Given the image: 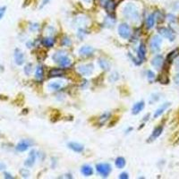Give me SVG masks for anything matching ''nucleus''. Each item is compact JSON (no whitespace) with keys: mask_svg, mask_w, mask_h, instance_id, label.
<instances>
[{"mask_svg":"<svg viewBox=\"0 0 179 179\" xmlns=\"http://www.w3.org/2000/svg\"><path fill=\"white\" fill-rule=\"evenodd\" d=\"M137 54H138V59H139L140 63H142L145 59V57H146V47L143 43H142L139 46Z\"/></svg>","mask_w":179,"mask_h":179,"instance_id":"nucleus-16","label":"nucleus"},{"mask_svg":"<svg viewBox=\"0 0 179 179\" xmlns=\"http://www.w3.org/2000/svg\"><path fill=\"white\" fill-rule=\"evenodd\" d=\"M176 68H177L178 70H179V59L176 62Z\"/></svg>","mask_w":179,"mask_h":179,"instance_id":"nucleus-43","label":"nucleus"},{"mask_svg":"<svg viewBox=\"0 0 179 179\" xmlns=\"http://www.w3.org/2000/svg\"><path fill=\"white\" fill-rule=\"evenodd\" d=\"M4 178H10V179L13 178V177H12V176L9 174V173H4Z\"/></svg>","mask_w":179,"mask_h":179,"instance_id":"nucleus-41","label":"nucleus"},{"mask_svg":"<svg viewBox=\"0 0 179 179\" xmlns=\"http://www.w3.org/2000/svg\"><path fill=\"white\" fill-rule=\"evenodd\" d=\"M118 33H119V35H120L123 39L127 40V39L130 38V36H131V34H132V32H131V28L129 27L128 24H126V23H122V24H120L119 27H118Z\"/></svg>","mask_w":179,"mask_h":179,"instance_id":"nucleus-6","label":"nucleus"},{"mask_svg":"<svg viewBox=\"0 0 179 179\" xmlns=\"http://www.w3.org/2000/svg\"><path fill=\"white\" fill-rule=\"evenodd\" d=\"M169 106H170V103H169V102H166V103L162 104V106H160V107L155 111V113H154V115H153V117H154V118H157V117L160 116L169 107Z\"/></svg>","mask_w":179,"mask_h":179,"instance_id":"nucleus-15","label":"nucleus"},{"mask_svg":"<svg viewBox=\"0 0 179 179\" xmlns=\"http://www.w3.org/2000/svg\"><path fill=\"white\" fill-rule=\"evenodd\" d=\"M62 87V84L60 82H52L48 84V88L53 90H58L59 89H61Z\"/></svg>","mask_w":179,"mask_h":179,"instance_id":"nucleus-27","label":"nucleus"},{"mask_svg":"<svg viewBox=\"0 0 179 179\" xmlns=\"http://www.w3.org/2000/svg\"><path fill=\"white\" fill-rule=\"evenodd\" d=\"M94 70V66L92 64H84V65H80L77 67V71L80 75H84V76H89L92 74Z\"/></svg>","mask_w":179,"mask_h":179,"instance_id":"nucleus-5","label":"nucleus"},{"mask_svg":"<svg viewBox=\"0 0 179 179\" xmlns=\"http://www.w3.org/2000/svg\"><path fill=\"white\" fill-rule=\"evenodd\" d=\"M159 32H160V34L162 37L168 39V40H170V41H174L175 39H176V34H175V32H174L171 29H169V28H165V27L160 28V29H159Z\"/></svg>","mask_w":179,"mask_h":179,"instance_id":"nucleus-7","label":"nucleus"},{"mask_svg":"<svg viewBox=\"0 0 179 179\" xmlns=\"http://www.w3.org/2000/svg\"><path fill=\"white\" fill-rule=\"evenodd\" d=\"M179 56V49H174L173 51H171L169 55H168V57H167V61L168 62H172L174 59H176Z\"/></svg>","mask_w":179,"mask_h":179,"instance_id":"nucleus-23","label":"nucleus"},{"mask_svg":"<svg viewBox=\"0 0 179 179\" xmlns=\"http://www.w3.org/2000/svg\"><path fill=\"white\" fill-rule=\"evenodd\" d=\"M168 20H169V22H174L176 21V17L173 14H169L168 15Z\"/></svg>","mask_w":179,"mask_h":179,"instance_id":"nucleus-36","label":"nucleus"},{"mask_svg":"<svg viewBox=\"0 0 179 179\" xmlns=\"http://www.w3.org/2000/svg\"><path fill=\"white\" fill-rule=\"evenodd\" d=\"M174 82H175V84H176L177 85H179V74L176 75V76H175V78H174Z\"/></svg>","mask_w":179,"mask_h":179,"instance_id":"nucleus-39","label":"nucleus"},{"mask_svg":"<svg viewBox=\"0 0 179 179\" xmlns=\"http://www.w3.org/2000/svg\"><path fill=\"white\" fill-rule=\"evenodd\" d=\"M94 52V48L90 46H84L79 49V55L82 57H89Z\"/></svg>","mask_w":179,"mask_h":179,"instance_id":"nucleus-11","label":"nucleus"},{"mask_svg":"<svg viewBox=\"0 0 179 179\" xmlns=\"http://www.w3.org/2000/svg\"><path fill=\"white\" fill-rule=\"evenodd\" d=\"M31 142L28 141V140H23V141H21L17 145H16V151H19V152H23L25 151H27L31 145Z\"/></svg>","mask_w":179,"mask_h":179,"instance_id":"nucleus-10","label":"nucleus"},{"mask_svg":"<svg viewBox=\"0 0 179 179\" xmlns=\"http://www.w3.org/2000/svg\"><path fill=\"white\" fill-rule=\"evenodd\" d=\"M115 22H116L115 19L112 18V17H110V16L105 18V25L107 26V27H112L115 24Z\"/></svg>","mask_w":179,"mask_h":179,"instance_id":"nucleus-29","label":"nucleus"},{"mask_svg":"<svg viewBox=\"0 0 179 179\" xmlns=\"http://www.w3.org/2000/svg\"><path fill=\"white\" fill-rule=\"evenodd\" d=\"M98 65H99L100 68L102 70L106 71V72L110 70V63L107 60L104 59V58H99L98 59Z\"/></svg>","mask_w":179,"mask_h":179,"instance_id":"nucleus-19","label":"nucleus"},{"mask_svg":"<svg viewBox=\"0 0 179 179\" xmlns=\"http://www.w3.org/2000/svg\"><path fill=\"white\" fill-rule=\"evenodd\" d=\"M96 169H97V172L103 178H107L108 177V175L110 174L112 169H111V166L107 163H99V164H97L96 166Z\"/></svg>","mask_w":179,"mask_h":179,"instance_id":"nucleus-4","label":"nucleus"},{"mask_svg":"<svg viewBox=\"0 0 179 179\" xmlns=\"http://www.w3.org/2000/svg\"><path fill=\"white\" fill-rule=\"evenodd\" d=\"M84 2H85V3H87V4H89V3H90L91 2V0H83Z\"/></svg>","mask_w":179,"mask_h":179,"instance_id":"nucleus-44","label":"nucleus"},{"mask_svg":"<svg viewBox=\"0 0 179 179\" xmlns=\"http://www.w3.org/2000/svg\"><path fill=\"white\" fill-rule=\"evenodd\" d=\"M5 168H6V166H5V165H4V163L0 162V171H2V170L5 169Z\"/></svg>","mask_w":179,"mask_h":179,"instance_id":"nucleus-40","label":"nucleus"},{"mask_svg":"<svg viewBox=\"0 0 179 179\" xmlns=\"http://www.w3.org/2000/svg\"><path fill=\"white\" fill-rule=\"evenodd\" d=\"M43 75H44V70L42 66H39L36 69V73H35V77L37 80L40 81L43 79Z\"/></svg>","mask_w":179,"mask_h":179,"instance_id":"nucleus-25","label":"nucleus"},{"mask_svg":"<svg viewBox=\"0 0 179 179\" xmlns=\"http://www.w3.org/2000/svg\"><path fill=\"white\" fill-rule=\"evenodd\" d=\"M24 55L23 53L19 49V48H16L14 50V61L16 63V65L18 66H22L23 63H24Z\"/></svg>","mask_w":179,"mask_h":179,"instance_id":"nucleus-9","label":"nucleus"},{"mask_svg":"<svg viewBox=\"0 0 179 179\" xmlns=\"http://www.w3.org/2000/svg\"><path fill=\"white\" fill-rule=\"evenodd\" d=\"M123 14L126 19H128L132 22H138L139 18H140L139 10H138L137 6L132 3H128L124 6Z\"/></svg>","mask_w":179,"mask_h":179,"instance_id":"nucleus-1","label":"nucleus"},{"mask_svg":"<svg viewBox=\"0 0 179 179\" xmlns=\"http://www.w3.org/2000/svg\"><path fill=\"white\" fill-rule=\"evenodd\" d=\"M163 63H164V58H163V57L161 55L155 56L152 58V60H151V65L156 69H160L161 66H163Z\"/></svg>","mask_w":179,"mask_h":179,"instance_id":"nucleus-8","label":"nucleus"},{"mask_svg":"<svg viewBox=\"0 0 179 179\" xmlns=\"http://www.w3.org/2000/svg\"><path fill=\"white\" fill-rule=\"evenodd\" d=\"M109 0H99V4H100V5L101 6H103V7H105V5L107 4V2H108Z\"/></svg>","mask_w":179,"mask_h":179,"instance_id":"nucleus-38","label":"nucleus"},{"mask_svg":"<svg viewBox=\"0 0 179 179\" xmlns=\"http://www.w3.org/2000/svg\"><path fill=\"white\" fill-rule=\"evenodd\" d=\"M147 75H148V79L149 80H153L154 78H155V74L152 72V71H148V73H147Z\"/></svg>","mask_w":179,"mask_h":179,"instance_id":"nucleus-34","label":"nucleus"},{"mask_svg":"<svg viewBox=\"0 0 179 179\" xmlns=\"http://www.w3.org/2000/svg\"><path fill=\"white\" fill-rule=\"evenodd\" d=\"M178 142H179V139H178Z\"/></svg>","mask_w":179,"mask_h":179,"instance_id":"nucleus-46","label":"nucleus"},{"mask_svg":"<svg viewBox=\"0 0 179 179\" xmlns=\"http://www.w3.org/2000/svg\"><path fill=\"white\" fill-rule=\"evenodd\" d=\"M81 172L84 176L85 177H90L93 174V169L89 166V165H84L82 167V169H81Z\"/></svg>","mask_w":179,"mask_h":179,"instance_id":"nucleus-21","label":"nucleus"},{"mask_svg":"<svg viewBox=\"0 0 179 179\" xmlns=\"http://www.w3.org/2000/svg\"><path fill=\"white\" fill-rule=\"evenodd\" d=\"M50 0H43V2H42V5H41V7H43V6H45L48 2H49Z\"/></svg>","mask_w":179,"mask_h":179,"instance_id":"nucleus-42","label":"nucleus"},{"mask_svg":"<svg viewBox=\"0 0 179 179\" xmlns=\"http://www.w3.org/2000/svg\"><path fill=\"white\" fill-rule=\"evenodd\" d=\"M128 174L126 172H124V173H121L119 175V178L120 179H128Z\"/></svg>","mask_w":179,"mask_h":179,"instance_id":"nucleus-37","label":"nucleus"},{"mask_svg":"<svg viewBox=\"0 0 179 179\" xmlns=\"http://www.w3.org/2000/svg\"><path fill=\"white\" fill-rule=\"evenodd\" d=\"M20 173H21L22 177L24 178H29V176H30V172H29L28 170H26V169H21Z\"/></svg>","mask_w":179,"mask_h":179,"instance_id":"nucleus-31","label":"nucleus"},{"mask_svg":"<svg viewBox=\"0 0 179 179\" xmlns=\"http://www.w3.org/2000/svg\"><path fill=\"white\" fill-rule=\"evenodd\" d=\"M67 146H68L69 149H71V150L74 151L75 152H78V153L83 152L84 150V145H82V144H80V143H78V142H69V143L67 144Z\"/></svg>","mask_w":179,"mask_h":179,"instance_id":"nucleus-12","label":"nucleus"},{"mask_svg":"<svg viewBox=\"0 0 179 179\" xmlns=\"http://www.w3.org/2000/svg\"><path fill=\"white\" fill-rule=\"evenodd\" d=\"M109 117H110V113H105V114H103V115L99 117V119H98L99 125H103L108 120Z\"/></svg>","mask_w":179,"mask_h":179,"instance_id":"nucleus-28","label":"nucleus"},{"mask_svg":"<svg viewBox=\"0 0 179 179\" xmlns=\"http://www.w3.org/2000/svg\"><path fill=\"white\" fill-rule=\"evenodd\" d=\"M66 75V72L64 69H61V68H52L49 73H48V75L49 77H62Z\"/></svg>","mask_w":179,"mask_h":179,"instance_id":"nucleus-14","label":"nucleus"},{"mask_svg":"<svg viewBox=\"0 0 179 179\" xmlns=\"http://www.w3.org/2000/svg\"><path fill=\"white\" fill-rule=\"evenodd\" d=\"M5 10H6V7H5V6L0 7V20L3 18V16H4V13H5Z\"/></svg>","mask_w":179,"mask_h":179,"instance_id":"nucleus-35","label":"nucleus"},{"mask_svg":"<svg viewBox=\"0 0 179 179\" xmlns=\"http://www.w3.org/2000/svg\"><path fill=\"white\" fill-rule=\"evenodd\" d=\"M35 161H36V151H31L30 152V154H29L28 159L25 160L24 165L26 167H28V168H31V167H32L34 165Z\"/></svg>","mask_w":179,"mask_h":179,"instance_id":"nucleus-13","label":"nucleus"},{"mask_svg":"<svg viewBox=\"0 0 179 179\" xmlns=\"http://www.w3.org/2000/svg\"><path fill=\"white\" fill-rule=\"evenodd\" d=\"M154 24H155V14L152 13V14L149 15L146 19V28L148 30H150V29L153 28Z\"/></svg>","mask_w":179,"mask_h":179,"instance_id":"nucleus-20","label":"nucleus"},{"mask_svg":"<svg viewBox=\"0 0 179 179\" xmlns=\"http://www.w3.org/2000/svg\"><path fill=\"white\" fill-rule=\"evenodd\" d=\"M24 72H25V74H26L27 75H29L31 74V64L26 65V66H25V68H24Z\"/></svg>","mask_w":179,"mask_h":179,"instance_id":"nucleus-33","label":"nucleus"},{"mask_svg":"<svg viewBox=\"0 0 179 179\" xmlns=\"http://www.w3.org/2000/svg\"><path fill=\"white\" fill-rule=\"evenodd\" d=\"M54 62L57 63L61 67H69L72 65V60L66 56V53L62 50H58L52 56Z\"/></svg>","mask_w":179,"mask_h":179,"instance_id":"nucleus-2","label":"nucleus"},{"mask_svg":"<svg viewBox=\"0 0 179 179\" xmlns=\"http://www.w3.org/2000/svg\"><path fill=\"white\" fill-rule=\"evenodd\" d=\"M54 43H55V40L51 37H48L42 40V44L48 48H52L54 46Z\"/></svg>","mask_w":179,"mask_h":179,"instance_id":"nucleus-24","label":"nucleus"},{"mask_svg":"<svg viewBox=\"0 0 179 179\" xmlns=\"http://www.w3.org/2000/svg\"><path fill=\"white\" fill-rule=\"evenodd\" d=\"M62 45L63 46H70L71 45V40H70V39L68 38V37H65L64 38V40H62Z\"/></svg>","mask_w":179,"mask_h":179,"instance_id":"nucleus-30","label":"nucleus"},{"mask_svg":"<svg viewBox=\"0 0 179 179\" xmlns=\"http://www.w3.org/2000/svg\"><path fill=\"white\" fill-rule=\"evenodd\" d=\"M125 160L123 158V157H118L116 160V161H115V164H116V167L117 168V169H124L125 167Z\"/></svg>","mask_w":179,"mask_h":179,"instance_id":"nucleus-26","label":"nucleus"},{"mask_svg":"<svg viewBox=\"0 0 179 179\" xmlns=\"http://www.w3.org/2000/svg\"><path fill=\"white\" fill-rule=\"evenodd\" d=\"M144 106H145V104H144L143 101H139V102L135 103V104L134 105L133 108H132V113H133L134 115L139 114V113L144 108Z\"/></svg>","mask_w":179,"mask_h":179,"instance_id":"nucleus-18","label":"nucleus"},{"mask_svg":"<svg viewBox=\"0 0 179 179\" xmlns=\"http://www.w3.org/2000/svg\"><path fill=\"white\" fill-rule=\"evenodd\" d=\"M162 44V39L159 35H155L151 38V43H150V48L152 53H157L160 50Z\"/></svg>","mask_w":179,"mask_h":179,"instance_id":"nucleus-3","label":"nucleus"},{"mask_svg":"<svg viewBox=\"0 0 179 179\" xmlns=\"http://www.w3.org/2000/svg\"><path fill=\"white\" fill-rule=\"evenodd\" d=\"M2 69H3V67H2V66H0V72H1V71H2Z\"/></svg>","mask_w":179,"mask_h":179,"instance_id":"nucleus-45","label":"nucleus"},{"mask_svg":"<svg viewBox=\"0 0 179 179\" xmlns=\"http://www.w3.org/2000/svg\"><path fill=\"white\" fill-rule=\"evenodd\" d=\"M116 2L114 0H109L107 2V4L105 5V8H106L107 13H113L116 9Z\"/></svg>","mask_w":179,"mask_h":179,"instance_id":"nucleus-22","label":"nucleus"},{"mask_svg":"<svg viewBox=\"0 0 179 179\" xmlns=\"http://www.w3.org/2000/svg\"><path fill=\"white\" fill-rule=\"evenodd\" d=\"M119 78V76H118V74L116 73V72H114L112 75H111V76H110V78H109V81L111 82H116L117 79Z\"/></svg>","mask_w":179,"mask_h":179,"instance_id":"nucleus-32","label":"nucleus"},{"mask_svg":"<svg viewBox=\"0 0 179 179\" xmlns=\"http://www.w3.org/2000/svg\"><path fill=\"white\" fill-rule=\"evenodd\" d=\"M162 132H163V126H158V127H156V128L153 130V132H152L151 137L149 138V142H152V141H154V140H156L158 137L160 136V134H162Z\"/></svg>","mask_w":179,"mask_h":179,"instance_id":"nucleus-17","label":"nucleus"}]
</instances>
